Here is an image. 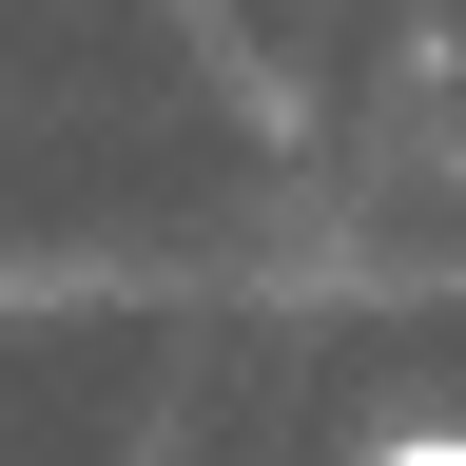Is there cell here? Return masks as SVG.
I'll return each instance as SVG.
<instances>
[{
  "label": "cell",
  "instance_id": "obj_1",
  "mask_svg": "<svg viewBox=\"0 0 466 466\" xmlns=\"http://www.w3.org/2000/svg\"><path fill=\"white\" fill-rule=\"evenodd\" d=\"M370 466H466V428H370Z\"/></svg>",
  "mask_w": 466,
  "mask_h": 466
}]
</instances>
